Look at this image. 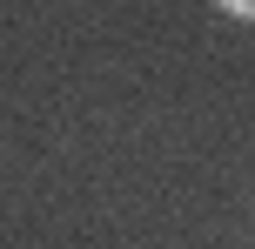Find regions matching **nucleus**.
<instances>
[{"label":"nucleus","instance_id":"nucleus-1","mask_svg":"<svg viewBox=\"0 0 255 249\" xmlns=\"http://www.w3.org/2000/svg\"><path fill=\"white\" fill-rule=\"evenodd\" d=\"M222 13H229V20H255V0H215Z\"/></svg>","mask_w":255,"mask_h":249}]
</instances>
